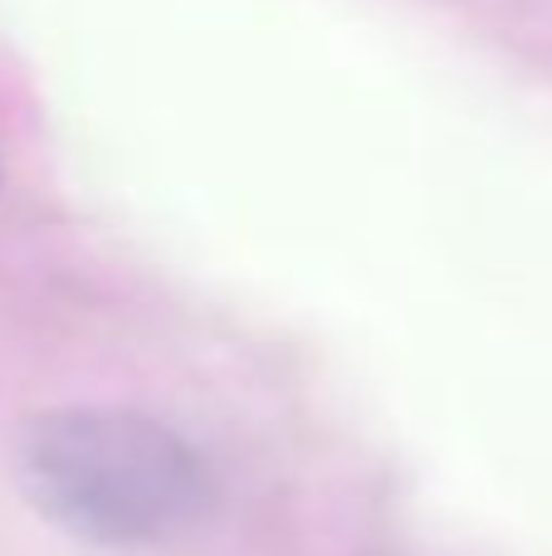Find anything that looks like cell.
Returning <instances> with one entry per match:
<instances>
[{"instance_id": "cell-1", "label": "cell", "mask_w": 552, "mask_h": 556, "mask_svg": "<svg viewBox=\"0 0 552 556\" xmlns=\"http://www.w3.org/2000/svg\"><path fill=\"white\" fill-rule=\"evenodd\" d=\"M20 489L64 532L133 552L191 532L211 508L215 479L196 444L166 420L78 405L39 415L25 430Z\"/></svg>"}]
</instances>
